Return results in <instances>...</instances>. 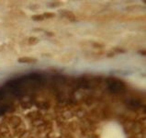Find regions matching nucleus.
<instances>
[{"label":"nucleus","instance_id":"nucleus-22","mask_svg":"<svg viewBox=\"0 0 146 138\" xmlns=\"http://www.w3.org/2000/svg\"><path fill=\"white\" fill-rule=\"evenodd\" d=\"M42 16L44 17V19H53L55 18L56 14L53 13V12H45L42 14Z\"/></svg>","mask_w":146,"mask_h":138},{"label":"nucleus","instance_id":"nucleus-14","mask_svg":"<svg viewBox=\"0 0 146 138\" xmlns=\"http://www.w3.org/2000/svg\"><path fill=\"white\" fill-rule=\"evenodd\" d=\"M77 128H78V124L76 122H70L69 123L66 124V129H67V130L76 132L77 130Z\"/></svg>","mask_w":146,"mask_h":138},{"label":"nucleus","instance_id":"nucleus-15","mask_svg":"<svg viewBox=\"0 0 146 138\" xmlns=\"http://www.w3.org/2000/svg\"><path fill=\"white\" fill-rule=\"evenodd\" d=\"M114 19V14H108V15H104L102 17H100V18L98 19L99 21H108V20H111Z\"/></svg>","mask_w":146,"mask_h":138},{"label":"nucleus","instance_id":"nucleus-16","mask_svg":"<svg viewBox=\"0 0 146 138\" xmlns=\"http://www.w3.org/2000/svg\"><path fill=\"white\" fill-rule=\"evenodd\" d=\"M64 5V3L62 1H52V2H49L48 7H58Z\"/></svg>","mask_w":146,"mask_h":138},{"label":"nucleus","instance_id":"nucleus-28","mask_svg":"<svg viewBox=\"0 0 146 138\" xmlns=\"http://www.w3.org/2000/svg\"><path fill=\"white\" fill-rule=\"evenodd\" d=\"M39 7H40V6H39V5H37V4H35V5H31V6H30V8H31V10L38 9Z\"/></svg>","mask_w":146,"mask_h":138},{"label":"nucleus","instance_id":"nucleus-33","mask_svg":"<svg viewBox=\"0 0 146 138\" xmlns=\"http://www.w3.org/2000/svg\"><path fill=\"white\" fill-rule=\"evenodd\" d=\"M30 138H34V137H33V136H31V137H30Z\"/></svg>","mask_w":146,"mask_h":138},{"label":"nucleus","instance_id":"nucleus-11","mask_svg":"<svg viewBox=\"0 0 146 138\" xmlns=\"http://www.w3.org/2000/svg\"><path fill=\"white\" fill-rule=\"evenodd\" d=\"M44 124H45V121L43 119L35 120V121H32V122H31V125L33 127H35V128L42 127V126H44Z\"/></svg>","mask_w":146,"mask_h":138},{"label":"nucleus","instance_id":"nucleus-2","mask_svg":"<svg viewBox=\"0 0 146 138\" xmlns=\"http://www.w3.org/2000/svg\"><path fill=\"white\" fill-rule=\"evenodd\" d=\"M4 123H6L8 125V127H10L12 129H16L20 124H22V120L18 115H11L4 120Z\"/></svg>","mask_w":146,"mask_h":138},{"label":"nucleus","instance_id":"nucleus-31","mask_svg":"<svg viewBox=\"0 0 146 138\" xmlns=\"http://www.w3.org/2000/svg\"><path fill=\"white\" fill-rule=\"evenodd\" d=\"M139 53L141 54V55H145V54H146V52H145V50H140V51H139Z\"/></svg>","mask_w":146,"mask_h":138},{"label":"nucleus","instance_id":"nucleus-21","mask_svg":"<svg viewBox=\"0 0 146 138\" xmlns=\"http://www.w3.org/2000/svg\"><path fill=\"white\" fill-rule=\"evenodd\" d=\"M31 19L34 21H42V20H44V17L41 14H37V15H33L31 17Z\"/></svg>","mask_w":146,"mask_h":138},{"label":"nucleus","instance_id":"nucleus-26","mask_svg":"<svg viewBox=\"0 0 146 138\" xmlns=\"http://www.w3.org/2000/svg\"><path fill=\"white\" fill-rule=\"evenodd\" d=\"M0 138H13L11 133H4V135H0Z\"/></svg>","mask_w":146,"mask_h":138},{"label":"nucleus","instance_id":"nucleus-8","mask_svg":"<svg viewBox=\"0 0 146 138\" xmlns=\"http://www.w3.org/2000/svg\"><path fill=\"white\" fill-rule=\"evenodd\" d=\"M74 116V113L70 110H64L61 112V118L62 120H70Z\"/></svg>","mask_w":146,"mask_h":138},{"label":"nucleus","instance_id":"nucleus-4","mask_svg":"<svg viewBox=\"0 0 146 138\" xmlns=\"http://www.w3.org/2000/svg\"><path fill=\"white\" fill-rule=\"evenodd\" d=\"M27 118L30 121H35V120H40V119H43V115L40 111H31L29 112L26 115Z\"/></svg>","mask_w":146,"mask_h":138},{"label":"nucleus","instance_id":"nucleus-29","mask_svg":"<svg viewBox=\"0 0 146 138\" xmlns=\"http://www.w3.org/2000/svg\"><path fill=\"white\" fill-rule=\"evenodd\" d=\"M45 34H46L47 36H50V37L54 36V33H53V32H52V31H45Z\"/></svg>","mask_w":146,"mask_h":138},{"label":"nucleus","instance_id":"nucleus-13","mask_svg":"<svg viewBox=\"0 0 146 138\" xmlns=\"http://www.w3.org/2000/svg\"><path fill=\"white\" fill-rule=\"evenodd\" d=\"M10 133L9 130V127L6 123H2L0 124V135H4V133Z\"/></svg>","mask_w":146,"mask_h":138},{"label":"nucleus","instance_id":"nucleus-30","mask_svg":"<svg viewBox=\"0 0 146 138\" xmlns=\"http://www.w3.org/2000/svg\"><path fill=\"white\" fill-rule=\"evenodd\" d=\"M90 138H100V137H99L98 135H97V133H91Z\"/></svg>","mask_w":146,"mask_h":138},{"label":"nucleus","instance_id":"nucleus-10","mask_svg":"<svg viewBox=\"0 0 146 138\" xmlns=\"http://www.w3.org/2000/svg\"><path fill=\"white\" fill-rule=\"evenodd\" d=\"M74 57V53H66L61 57V61L62 63H69L73 60Z\"/></svg>","mask_w":146,"mask_h":138},{"label":"nucleus","instance_id":"nucleus-27","mask_svg":"<svg viewBox=\"0 0 146 138\" xmlns=\"http://www.w3.org/2000/svg\"><path fill=\"white\" fill-rule=\"evenodd\" d=\"M115 56V53L113 51H110V52H108L107 53V57L110 58V57H114Z\"/></svg>","mask_w":146,"mask_h":138},{"label":"nucleus","instance_id":"nucleus-23","mask_svg":"<svg viewBox=\"0 0 146 138\" xmlns=\"http://www.w3.org/2000/svg\"><path fill=\"white\" fill-rule=\"evenodd\" d=\"M85 101H86V105H92V104L94 103L95 101V99L92 97V96H88V97H86V99H85Z\"/></svg>","mask_w":146,"mask_h":138},{"label":"nucleus","instance_id":"nucleus-24","mask_svg":"<svg viewBox=\"0 0 146 138\" xmlns=\"http://www.w3.org/2000/svg\"><path fill=\"white\" fill-rule=\"evenodd\" d=\"M113 52H114L115 54L116 53H126V50L120 48V47H114L113 48Z\"/></svg>","mask_w":146,"mask_h":138},{"label":"nucleus","instance_id":"nucleus-6","mask_svg":"<svg viewBox=\"0 0 146 138\" xmlns=\"http://www.w3.org/2000/svg\"><path fill=\"white\" fill-rule=\"evenodd\" d=\"M26 131V127H25L24 124H20L19 127H17L16 129H13V133H12V136H18V138L22 135V133Z\"/></svg>","mask_w":146,"mask_h":138},{"label":"nucleus","instance_id":"nucleus-32","mask_svg":"<svg viewBox=\"0 0 146 138\" xmlns=\"http://www.w3.org/2000/svg\"><path fill=\"white\" fill-rule=\"evenodd\" d=\"M34 31H42L41 29H34Z\"/></svg>","mask_w":146,"mask_h":138},{"label":"nucleus","instance_id":"nucleus-1","mask_svg":"<svg viewBox=\"0 0 146 138\" xmlns=\"http://www.w3.org/2000/svg\"><path fill=\"white\" fill-rule=\"evenodd\" d=\"M106 82L108 89L113 94L123 93L125 90V85L119 79H116L114 77H108L106 79Z\"/></svg>","mask_w":146,"mask_h":138},{"label":"nucleus","instance_id":"nucleus-3","mask_svg":"<svg viewBox=\"0 0 146 138\" xmlns=\"http://www.w3.org/2000/svg\"><path fill=\"white\" fill-rule=\"evenodd\" d=\"M59 13L60 15L62 17V18H64L66 19H68L69 21H76V17L74 15L72 11L70 10H67V9H61L59 10Z\"/></svg>","mask_w":146,"mask_h":138},{"label":"nucleus","instance_id":"nucleus-20","mask_svg":"<svg viewBox=\"0 0 146 138\" xmlns=\"http://www.w3.org/2000/svg\"><path fill=\"white\" fill-rule=\"evenodd\" d=\"M10 13L12 15H14L15 17H25V16H26L23 11L19 10V9H14V10H12Z\"/></svg>","mask_w":146,"mask_h":138},{"label":"nucleus","instance_id":"nucleus-18","mask_svg":"<svg viewBox=\"0 0 146 138\" xmlns=\"http://www.w3.org/2000/svg\"><path fill=\"white\" fill-rule=\"evenodd\" d=\"M40 41L39 38H37V37H30L28 40V43L30 45H36Z\"/></svg>","mask_w":146,"mask_h":138},{"label":"nucleus","instance_id":"nucleus-12","mask_svg":"<svg viewBox=\"0 0 146 138\" xmlns=\"http://www.w3.org/2000/svg\"><path fill=\"white\" fill-rule=\"evenodd\" d=\"M37 105H38L40 109H43V110H48V109L51 108V104H50V102L47 101V100H41V101H39L37 103Z\"/></svg>","mask_w":146,"mask_h":138},{"label":"nucleus","instance_id":"nucleus-9","mask_svg":"<svg viewBox=\"0 0 146 138\" xmlns=\"http://www.w3.org/2000/svg\"><path fill=\"white\" fill-rule=\"evenodd\" d=\"M103 119H110L112 117V111L110 106H105L102 110Z\"/></svg>","mask_w":146,"mask_h":138},{"label":"nucleus","instance_id":"nucleus-5","mask_svg":"<svg viewBox=\"0 0 146 138\" xmlns=\"http://www.w3.org/2000/svg\"><path fill=\"white\" fill-rule=\"evenodd\" d=\"M18 62L20 64H35V63L38 62V59L30 56H22L19 58Z\"/></svg>","mask_w":146,"mask_h":138},{"label":"nucleus","instance_id":"nucleus-19","mask_svg":"<svg viewBox=\"0 0 146 138\" xmlns=\"http://www.w3.org/2000/svg\"><path fill=\"white\" fill-rule=\"evenodd\" d=\"M21 107L23 109H31L32 107V102H31V100H26L24 99L21 103Z\"/></svg>","mask_w":146,"mask_h":138},{"label":"nucleus","instance_id":"nucleus-7","mask_svg":"<svg viewBox=\"0 0 146 138\" xmlns=\"http://www.w3.org/2000/svg\"><path fill=\"white\" fill-rule=\"evenodd\" d=\"M126 10L129 11V12L143 11V10H145V7L144 6H141V5H131V6H128L126 7Z\"/></svg>","mask_w":146,"mask_h":138},{"label":"nucleus","instance_id":"nucleus-17","mask_svg":"<svg viewBox=\"0 0 146 138\" xmlns=\"http://www.w3.org/2000/svg\"><path fill=\"white\" fill-rule=\"evenodd\" d=\"M91 47L97 50H102L104 48V45L102 43H97V41H91Z\"/></svg>","mask_w":146,"mask_h":138},{"label":"nucleus","instance_id":"nucleus-25","mask_svg":"<svg viewBox=\"0 0 146 138\" xmlns=\"http://www.w3.org/2000/svg\"><path fill=\"white\" fill-rule=\"evenodd\" d=\"M127 138H145V136H144V133H138V135H128Z\"/></svg>","mask_w":146,"mask_h":138}]
</instances>
